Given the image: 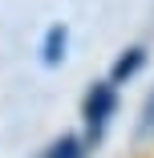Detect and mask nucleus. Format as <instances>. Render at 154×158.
<instances>
[{
  "label": "nucleus",
  "mask_w": 154,
  "mask_h": 158,
  "mask_svg": "<svg viewBox=\"0 0 154 158\" xmlns=\"http://www.w3.org/2000/svg\"><path fill=\"white\" fill-rule=\"evenodd\" d=\"M45 158H85V146H81V138L65 134V138H57V142L49 146V154H45Z\"/></svg>",
  "instance_id": "obj_4"
},
{
  "label": "nucleus",
  "mask_w": 154,
  "mask_h": 158,
  "mask_svg": "<svg viewBox=\"0 0 154 158\" xmlns=\"http://www.w3.org/2000/svg\"><path fill=\"white\" fill-rule=\"evenodd\" d=\"M142 65H146V49H138V45L126 49V53L114 61V85H118V81H126V77H134Z\"/></svg>",
  "instance_id": "obj_3"
},
{
  "label": "nucleus",
  "mask_w": 154,
  "mask_h": 158,
  "mask_svg": "<svg viewBox=\"0 0 154 158\" xmlns=\"http://www.w3.org/2000/svg\"><path fill=\"white\" fill-rule=\"evenodd\" d=\"M154 134V89H150V98L142 106V122H138V138H150Z\"/></svg>",
  "instance_id": "obj_5"
},
{
  "label": "nucleus",
  "mask_w": 154,
  "mask_h": 158,
  "mask_svg": "<svg viewBox=\"0 0 154 158\" xmlns=\"http://www.w3.org/2000/svg\"><path fill=\"white\" fill-rule=\"evenodd\" d=\"M114 110H118V89H114V81H94L89 93H85V106H81L89 138H102V130L110 126Z\"/></svg>",
  "instance_id": "obj_1"
},
{
  "label": "nucleus",
  "mask_w": 154,
  "mask_h": 158,
  "mask_svg": "<svg viewBox=\"0 0 154 158\" xmlns=\"http://www.w3.org/2000/svg\"><path fill=\"white\" fill-rule=\"evenodd\" d=\"M65 45H69V28L53 24L45 33V45H41V61L45 65H61V61H65Z\"/></svg>",
  "instance_id": "obj_2"
}]
</instances>
